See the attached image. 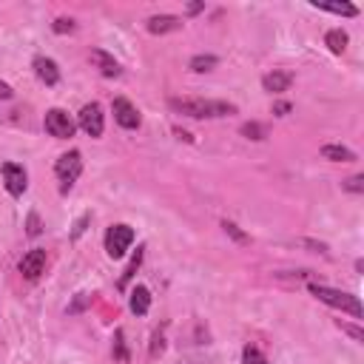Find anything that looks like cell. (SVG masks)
Listing matches in <instances>:
<instances>
[{"label":"cell","mask_w":364,"mask_h":364,"mask_svg":"<svg viewBox=\"0 0 364 364\" xmlns=\"http://www.w3.org/2000/svg\"><path fill=\"white\" fill-rule=\"evenodd\" d=\"M34 74H37V80L40 82H46V85H57L60 82V68H57V63L51 60V57H34Z\"/></svg>","instance_id":"8fae6325"},{"label":"cell","mask_w":364,"mask_h":364,"mask_svg":"<svg viewBox=\"0 0 364 364\" xmlns=\"http://www.w3.org/2000/svg\"><path fill=\"white\" fill-rule=\"evenodd\" d=\"M290 108H293L290 102H276V105H273V114H276V117H287Z\"/></svg>","instance_id":"f546056e"},{"label":"cell","mask_w":364,"mask_h":364,"mask_svg":"<svg viewBox=\"0 0 364 364\" xmlns=\"http://www.w3.org/2000/svg\"><path fill=\"white\" fill-rule=\"evenodd\" d=\"M168 108L193 119H219L236 114V105L228 100H202V97H171Z\"/></svg>","instance_id":"6da1fadb"},{"label":"cell","mask_w":364,"mask_h":364,"mask_svg":"<svg viewBox=\"0 0 364 364\" xmlns=\"http://www.w3.org/2000/svg\"><path fill=\"white\" fill-rule=\"evenodd\" d=\"M74 28H77V23H74L71 17H57V20H54V31H57V34H71Z\"/></svg>","instance_id":"d4e9b609"},{"label":"cell","mask_w":364,"mask_h":364,"mask_svg":"<svg viewBox=\"0 0 364 364\" xmlns=\"http://www.w3.org/2000/svg\"><path fill=\"white\" fill-rule=\"evenodd\" d=\"M77 125L88 134V136H102L105 131V117H102V108L100 102H85L77 114Z\"/></svg>","instance_id":"8992f818"},{"label":"cell","mask_w":364,"mask_h":364,"mask_svg":"<svg viewBox=\"0 0 364 364\" xmlns=\"http://www.w3.org/2000/svg\"><path fill=\"white\" fill-rule=\"evenodd\" d=\"M88 60L100 68V74H102V77H119V74H122V65H119L108 51H102V48H91Z\"/></svg>","instance_id":"30bf717a"},{"label":"cell","mask_w":364,"mask_h":364,"mask_svg":"<svg viewBox=\"0 0 364 364\" xmlns=\"http://www.w3.org/2000/svg\"><path fill=\"white\" fill-rule=\"evenodd\" d=\"M290 82H293V74H290V71H270V74L262 77V88L270 91V94H282V91H287Z\"/></svg>","instance_id":"4fadbf2b"},{"label":"cell","mask_w":364,"mask_h":364,"mask_svg":"<svg viewBox=\"0 0 364 364\" xmlns=\"http://www.w3.org/2000/svg\"><path fill=\"white\" fill-rule=\"evenodd\" d=\"M111 114H114L117 125H122V128H128V131L139 128V122H142L136 105H134L131 100H125V97H114V102H111Z\"/></svg>","instance_id":"ba28073f"},{"label":"cell","mask_w":364,"mask_h":364,"mask_svg":"<svg viewBox=\"0 0 364 364\" xmlns=\"http://www.w3.org/2000/svg\"><path fill=\"white\" fill-rule=\"evenodd\" d=\"M85 304H88V296H85V293H77V301L68 307V313H80Z\"/></svg>","instance_id":"f1b7e54d"},{"label":"cell","mask_w":364,"mask_h":364,"mask_svg":"<svg viewBox=\"0 0 364 364\" xmlns=\"http://www.w3.org/2000/svg\"><path fill=\"white\" fill-rule=\"evenodd\" d=\"M347 43H350V37H347V31H341V28H330V31L324 34V46H327L333 54H344Z\"/></svg>","instance_id":"9a60e30c"},{"label":"cell","mask_w":364,"mask_h":364,"mask_svg":"<svg viewBox=\"0 0 364 364\" xmlns=\"http://www.w3.org/2000/svg\"><path fill=\"white\" fill-rule=\"evenodd\" d=\"M0 173H3V185H6V191H9L11 196H23V193H26V188H28V173H26L23 165H17V162H3Z\"/></svg>","instance_id":"52a82bcc"},{"label":"cell","mask_w":364,"mask_h":364,"mask_svg":"<svg viewBox=\"0 0 364 364\" xmlns=\"http://www.w3.org/2000/svg\"><path fill=\"white\" fill-rule=\"evenodd\" d=\"M40 230H43L40 216H37V213H28V219H26V233H28V236H40Z\"/></svg>","instance_id":"484cf974"},{"label":"cell","mask_w":364,"mask_h":364,"mask_svg":"<svg viewBox=\"0 0 364 364\" xmlns=\"http://www.w3.org/2000/svg\"><path fill=\"white\" fill-rule=\"evenodd\" d=\"M145 28H148L151 34H168V31H179V28H182V17H176V14H154V17H148Z\"/></svg>","instance_id":"7c38bea8"},{"label":"cell","mask_w":364,"mask_h":364,"mask_svg":"<svg viewBox=\"0 0 364 364\" xmlns=\"http://www.w3.org/2000/svg\"><path fill=\"white\" fill-rule=\"evenodd\" d=\"M88 219H91V216H88V213H82V216H80V219L74 222V230H71V239H80V236H82V230H85V225H88Z\"/></svg>","instance_id":"4316f807"},{"label":"cell","mask_w":364,"mask_h":364,"mask_svg":"<svg viewBox=\"0 0 364 364\" xmlns=\"http://www.w3.org/2000/svg\"><path fill=\"white\" fill-rule=\"evenodd\" d=\"M162 347H165V344H162V336H159V333H154V344H151V355H156V353H162Z\"/></svg>","instance_id":"4dcf8cb0"},{"label":"cell","mask_w":364,"mask_h":364,"mask_svg":"<svg viewBox=\"0 0 364 364\" xmlns=\"http://www.w3.org/2000/svg\"><path fill=\"white\" fill-rule=\"evenodd\" d=\"M239 134L242 136H247V139H264L267 136V125H262V122H245L242 128H239Z\"/></svg>","instance_id":"ffe728a7"},{"label":"cell","mask_w":364,"mask_h":364,"mask_svg":"<svg viewBox=\"0 0 364 364\" xmlns=\"http://www.w3.org/2000/svg\"><path fill=\"white\" fill-rule=\"evenodd\" d=\"M134 228L131 225H111L108 230H105V253L111 256V259H122L125 253H128V247L134 245Z\"/></svg>","instance_id":"277c9868"},{"label":"cell","mask_w":364,"mask_h":364,"mask_svg":"<svg viewBox=\"0 0 364 364\" xmlns=\"http://www.w3.org/2000/svg\"><path fill=\"white\" fill-rule=\"evenodd\" d=\"M114 358L117 361H128V347H125V333L122 330L114 333Z\"/></svg>","instance_id":"44dd1931"},{"label":"cell","mask_w":364,"mask_h":364,"mask_svg":"<svg viewBox=\"0 0 364 364\" xmlns=\"http://www.w3.org/2000/svg\"><path fill=\"white\" fill-rule=\"evenodd\" d=\"M307 290H310L318 301H324L327 307H336V310H341V313H350L353 318H361V316H364L361 301H358V296H353V293H344V290H336V287H327V284H318V282H310Z\"/></svg>","instance_id":"7a4b0ae2"},{"label":"cell","mask_w":364,"mask_h":364,"mask_svg":"<svg viewBox=\"0 0 364 364\" xmlns=\"http://www.w3.org/2000/svg\"><path fill=\"white\" fill-rule=\"evenodd\" d=\"M139 264H142V247H136V253L131 256V262H128V267L122 270V276H119V282H117V284H119V290H125V287H128V282L134 279V273L139 270Z\"/></svg>","instance_id":"ac0fdd59"},{"label":"cell","mask_w":364,"mask_h":364,"mask_svg":"<svg viewBox=\"0 0 364 364\" xmlns=\"http://www.w3.org/2000/svg\"><path fill=\"white\" fill-rule=\"evenodd\" d=\"M222 228H225V233H228L230 239H236L239 245H247V242H250V236H247V233H242V230H239V225H233V222H228V219H225V222H222Z\"/></svg>","instance_id":"603a6c76"},{"label":"cell","mask_w":364,"mask_h":364,"mask_svg":"<svg viewBox=\"0 0 364 364\" xmlns=\"http://www.w3.org/2000/svg\"><path fill=\"white\" fill-rule=\"evenodd\" d=\"M242 364H270V361H267L256 347H250V344H247V347L242 350Z\"/></svg>","instance_id":"7402d4cb"},{"label":"cell","mask_w":364,"mask_h":364,"mask_svg":"<svg viewBox=\"0 0 364 364\" xmlns=\"http://www.w3.org/2000/svg\"><path fill=\"white\" fill-rule=\"evenodd\" d=\"M216 57L213 54H196V57H191V63H188V68L191 71H196V74H205V71H213L216 68Z\"/></svg>","instance_id":"e0dca14e"},{"label":"cell","mask_w":364,"mask_h":364,"mask_svg":"<svg viewBox=\"0 0 364 364\" xmlns=\"http://www.w3.org/2000/svg\"><path fill=\"white\" fill-rule=\"evenodd\" d=\"M321 156L330 162H353L355 159V154L344 145H321Z\"/></svg>","instance_id":"2e32d148"},{"label":"cell","mask_w":364,"mask_h":364,"mask_svg":"<svg viewBox=\"0 0 364 364\" xmlns=\"http://www.w3.org/2000/svg\"><path fill=\"white\" fill-rule=\"evenodd\" d=\"M202 9H205V6H202V3H191V6H188V14H199V11H202Z\"/></svg>","instance_id":"d6a6232c"},{"label":"cell","mask_w":364,"mask_h":364,"mask_svg":"<svg viewBox=\"0 0 364 364\" xmlns=\"http://www.w3.org/2000/svg\"><path fill=\"white\" fill-rule=\"evenodd\" d=\"M341 188H344V191H350V193H364V176H361V173H355V176L344 179V182H341Z\"/></svg>","instance_id":"cb8c5ba5"},{"label":"cell","mask_w":364,"mask_h":364,"mask_svg":"<svg viewBox=\"0 0 364 364\" xmlns=\"http://www.w3.org/2000/svg\"><path fill=\"white\" fill-rule=\"evenodd\" d=\"M128 307H131V313H134V316H145V313L151 310V290H148L145 284H136V287L131 290Z\"/></svg>","instance_id":"5bb4252c"},{"label":"cell","mask_w":364,"mask_h":364,"mask_svg":"<svg viewBox=\"0 0 364 364\" xmlns=\"http://www.w3.org/2000/svg\"><path fill=\"white\" fill-rule=\"evenodd\" d=\"M11 94H14V91H11V85L0 80V102H3V100H11Z\"/></svg>","instance_id":"1f68e13d"},{"label":"cell","mask_w":364,"mask_h":364,"mask_svg":"<svg viewBox=\"0 0 364 364\" xmlns=\"http://www.w3.org/2000/svg\"><path fill=\"white\" fill-rule=\"evenodd\" d=\"M43 125H46V131L51 134V136H57V139H68V136H74V131H77V122L68 117V111H63V108H48L46 111V117H43Z\"/></svg>","instance_id":"5b68a950"},{"label":"cell","mask_w":364,"mask_h":364,"mask_svg":"<svg viewBox=\"0 0 364 364\" xmlns=\"http://www.w3.org/2000/svg\"><path fill=\"white\" fill-rule=\"evenodd\" d=\"M82 173V154L80 151H68L54 162V176L60 182V193H68L74 188V182Z\"/></svg>","instance_id":"3957f363"},{"label":"cell","mask_w":364,"mask_h":364,"mask_svg":"<svg viewBox=\"0 0 364 364\" xmlns=\"http://www.w3.org/2000/svg\"><path fill=\"white\" fill-rule=\"evenodd\" d=\"M173 134H176L179 139H185V142H191V134H188V131H179V128H173Z\"/></svg>","instance_id":"836d02e7"},{"label":"cell","mask_w":364,"mask_h":364,"mask_svg":"<svg viewBox=\"0 0 364 364\" xmlns=\"http://www.w3.org/2000/svg\"><path fill=\"white\" fill-rule=\"evenodd\" d=\"M338 327H341L344 333H350L355 341H364V330H361V327H355V324H344V321H338Z\"/></svg>","instance_id":"83f0119b"},{"label":"cell","mask_w":364,"mask_h":364,"mask_svg":"<svg viewBox=\"0 0 364 364\" xmlns=\"http://www.w3.org/2000/svg\"><path fill=\"white\" fill-rule=\"evenodd\" d=\"M316 9H321V11H333V14H344V17H355L358 14V9L353 6V3H313Z\"/></svg>","instance_id":"d6986e66"},{"label":"cell","mask_w":364,"mask_h":364,"mask_svg":"<svg viewBox=\"0 0 364 364\" xmlns=\"http://www.w3.org/2000/svg\"><path fill=\"white\" fill-rule=\"evenodd\" d=\"M46 262H48V256H46V250L43 247H34V250H28L23 259H20V276L23 279H28V282H37L43 273H46Z\"/></svg>","instance_id":"9c48e42d"}]
</instances>
